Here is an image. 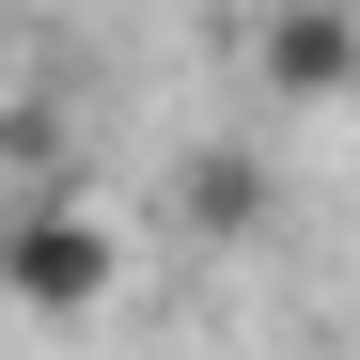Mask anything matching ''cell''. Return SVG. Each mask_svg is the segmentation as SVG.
Wrapping results in <instances>:
<instances>
[{
    "mask_svg": "<svg viewBox=\"0 0 360 360\" xmlns=\"http://www.w3.org/2000/svg\"><path fill=\"white\" fill-rule=\"evenodd\" d=\"M110 282H126V235H110V204L47 188V204H16V219H0V297H16L32 329L110 314Z\"/></svg>",
    "mask_w": 360,
    "mask_h": 360,
    "instance_id": "obj_1",
    "label": "cell"
},
{
    "mask_svg": "<svg viewBox=\"0 0 360 360\" xmlns=\"http://www.w3.org/2000/svg\"><path fill=\"white\" fill-rule=\"evenodd\" d=\"M251 94L266 110H360V0H266L251 16Z\"/></svg>",
    "mask_w": 360,
    "mask_h": 360,
    "instance_id": "obj_2",
    "label": "cell"
},
{
    "mask_svg": "<svg viewBox=\"0 0 360 360\" xmlns=\"http://www.w3.org/2000/svg\"><path fill=\"white\" fill-rule=\"evenodd\" d=\"M172 219H188L204 251H235V235H266V157H251V141L188 157V172H172Z\"/></svg>",
    "mask_w": 360,
    "mask_h": 360,
    "instance_id": "obj_3",
    "label": "cell"
},
{
    "mask_svg": "<svg viewBox=\"0 0 360 360\" xmlns=\"http://www.w3.org/2000/svg\"><path fill=\"white\" fill-rule=\"evenodd\" d=\"M0 110H16V47H0Z\"/></svg>",
    "mask_w": 360,
    "mask_h": 360,
    "instance_id": "obj_4",
    "label": "cell"
}]
</instances>
